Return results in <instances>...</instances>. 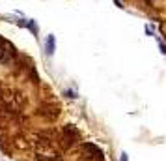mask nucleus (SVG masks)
Returning a JSON list of instances; mask_svg holds the SVG:
<instances>
[{
  "label": "nucleus",
  "instance_id": "20e7f679",
  "mask_svg": "<svg viewBox=\"0 0 166 161\" xmlns=\"http://www.w3.org/2000/svg\"><path fill=\"white\" fill-rule=\"evenodd\" d=\"M119 161H129V156L123 152V154H121V157H119Z\"/></svg>",
  "mask_w": 166,
  "mask_h": 161
},
{
  "label": "nucleus",
  "instance_id": "423d86ee",
  "mask_svg": "<svg viewBox=\"0 0 166 161\" xmlns=\"http://www.w3.org/2000/svg\"><path fill=\"white\" fill-rule=\"evenodd\" d=\"M146 32H148V36H153V30H151V26H149V25L146 26Z\"/></svg>",
  "mask_w": 166,
  "mask_h": 161
},
{
  "label": "nucleus",
  "instance_id": "f257e3e1",
  "mask_svg": "<svg viewBox=\"0 0 166 161\" xmlns=\"http://www.w3.org/2000/svg\"><path fill=\"white\" fill-rule=\"evenodd\" d=\"M45 49H47V55L52 56L54 52H56V38H54L52 34H49L47 41H45Z\"/></svg>",
  "mask_w": 166,
  "mask_h": 161
},
{
  "label": "nucleus",
  "instance_id": "0eeeda50",
  "mask_svg": "<svg viewBox=\"0 0 166 161\" xmlns=\"http://www.w3.org/2000/svg\"><path fill=\"white\" fill-rule=\"evenodd\" d=\"M114 2H116V6H118V8H123V6H121V2H119V0H114Z\"/></svg>",
  "mask_w": 166,
  "mask_h": 161
},
{
  "label": "nucleus",
  "instance_id": "f03ea898",
  "mask_svg": "<svg viewBox=\"0 0 166 161\" xmlns=\"http://www.w3.org/2000/svg\"><path fill=\"white\" fill-rule=\"evenodd\" d=\"M26 26L30 28V32H34V36L37 34V30H39V28H37V25L34 23V21H28V23H26Z\"/></svg>",
  "mask_w": 166,
  "mask_h": 161
},
{
  "label": "nucleus",
  "instance_id": "7ed1b4c3",
  "mask_svg": "<svg viewBox=\"0 0 166 161\" xmlns=\"http://www.w3.org/2000/svg\"><path fill=\"white\" fill-rule=\"evenodd\" d=\"M159 47H161V52L166 56V45H164V43H159Z\"/></svg>",
  "mask_w": 166,
  "mask_h": 161
},
{
  "label": "nucleus",
  "instance_id": "39448f33",
  "mask_svg": "<svg viewBox=\"0 0 166 161\" xmlns=\"http://www.w3.org/2000/svg\"><path fill=\"white\" fill-rule=\"evenodd\" d=\"M2 58H4V45L0 43V60H2Z\"/></svg>",
  "mask_w": 166,
  "mask_h": 161
}]
</instances>
